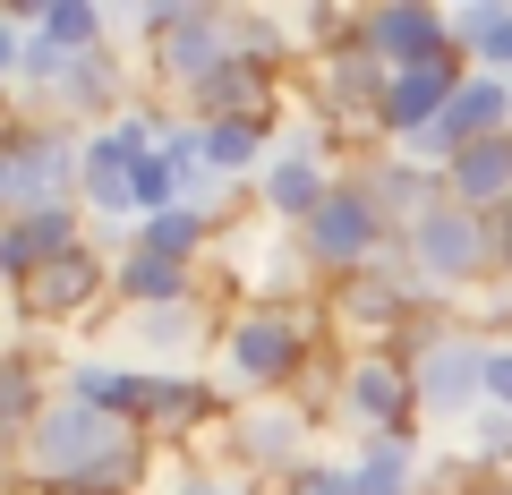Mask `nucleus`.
I'll use <instances>...</instances> for the list:
<instances>
[{"label": "nucleus", "mask_w": 512, "mask_h": 495, "mask_svg": "<svg viewBox=\"0 0 512 495\" xmlns=\"http://www.w3.org/2000/svg\"><path fill=\"white\" fill-rule=\"evenodd\" d=\"M9 461H18V487L35 495H137L154 470V444L120 427L111 410L52 393V410L9 444Z\"/></svg>", "instance_id": "1"}, {"label": "nucleus", "mask_w": 512, "mask_h": 495, "mask_svg": "<svg viewBox=\"0 0 512 495\" xmlns=\"http://www.w3.org/2000/svg\"><path fill=\"white\" fill-rule=\"evenodd\" d=\"M325 350H333L325 308H256V299H239L231 325H222V385L239 402H282V393H299V376Z\"/></svg>", "instance_id": "2"}, {"label": "nucleus", "mask_w": 512, "mask_h": 495, "mask_svg": "<svg viewBox=\"0 0 512 495\" xmlns=\"http://www.w3.org/2000/svg\"><path fill=\"white\" fill-rule=\"evenodd\" d=\"M393 257L427 282V291L461 299V291H495L504 282V248H495V214H470V205H436L427 222H410Z\"/></svg>", "instance_id": "3"}, {"label": "nucleus", "mask_w": 512, "mask_h": 495, "mask_svg": "<svg viewBox=\"0 0 512 495\" xmlns=\"http://www.w3.org/2000/svg\"><path fill=\"white\" fill-rule=\"evenodd\" d=\"M86 197V129H9L0 137V214H43V205Z\"/></svg>", "instance_id": "4"}, {"label": "nucleus", "mask_w": 512, "mask_h": 495, "mask_svg": "<svg viewBox=\"0 0 512 495\" xmlns=\"http://www.w3.org/2000/svg\"><path fill=\"white\" fill-rule=\"evenodd\" d=\"M205 444H214L231 470H256V478H274V487H282L299 461H316V410L291 402V393H282V402H239ZM205 444H197V453H205Z\"/></svg>", "instance_id": "5"}, {"label": "nucleus", "mask_w": 512, "mask_h": 495, "mask_svg": "<svg viewBox=\"0 0 512 495\" xmlns=\"http://www.w3.org/2000/svg\"><path fill=\"white\" fill-rule=\"evenodd\" d=\"M299 248L316 257V274H325V282H350V274H376V265L402 248V231H393V222L376 214V197L342 171V188L316 205V222L299 231Z\"/></svg>", "instance_id": "6"}, {"label": "nucleus", "mask_w": 512, "mask_h": 495, "mask_svg": "<svg viewBox=\"0 0 512 495\" xmlns=\"http://www.w3.org/2000/svg\"><path fill=\"white\" fill-rule=\"evenodd\" d=\"M333 410L359 436H419V367L393 359V350H350L342 385H333Z\"/></svg>", "instance_id": "7"}, {"label": "nucleus", "mask_w": 512, "mask_h": 495, "mask_svg": "<svg viewBox=\"0 0 512 495\" xmlns=\"http://www.w3.org/2000/svg\"><path fill=\"white\" fill-rule=\"evenodd\" d=\"M222 325H231V308H214V291H205V299H180V308H128L111 325V342L154 376H180L188 350H205V342L222 350Z\"/></svg>", "instance_id": "8"}, {"label": "nucleus", "mask_w": 512, "mask_h": 495, "mask_svg": "<svg viewBox=\"0 0 512 495\" xmlns=\"http://www.w3.org/2000/svg\"><path fill=\"white\" fill-rule=\"evenodd\" d=\"M9 308H18V333H35V325H86L94 308H120V291H111V257H103V248H77L69 265H52V274H35L26 291H9Z\"/></svg>", "instance_id": "9"}, {"label": "nucleus", "mask_w": 512, "mask_h": 495, "mask_svg": "<svg viewBox=\"0 0 512 495\" xmlns=\"http://www.w3.org/2000/svg\"><path fill=\"white\" fill-rule=\"evenodd\" d=\"M487 350H495V333H470V325H453L436 350H419V410L427 419H470V410H487Z\"/></svg>", "instance_id": "10"}, {"label": "nucleus", "mask_w": 512, "mask_h": 495, "mask_svg": "<svg viewBox=\"0 0 512 495\" xmlns=\"http://www.w3.org/2000/svg\"><path fill=\"white\" fill-rule=\"evenodd\" d=\"M231 60H239V43H231V9H188V18L146 52V69H154V86H163L171 103H188V94H197L214 69H231Z\"/></svg>", "instance_id": "11"}, {"label": "nucleus", "mask_w": 512, "mask_h": 495, "mask_svg": "<svg viewBox=\"0 0 512 495\" xmlns=\"http://www.w3.org/2000/svg\"><path fill=\"white\" fill-rule=\"evenodd\" d=\"M77 248H94V214L86 205H43V214H18L0 231V274H9V291H26L35 274L69 265Z\"/></svg>", "instance_id": "12"}, {"label": "nucleus", "mask_w": 512, "mask_h": 495, "mask_svg": "<svg viewBox=\"0 0 512 495\" xmlns=\"http://www.w3.org/2000/svg\"><path fill=\"white\" fill-rule=\"evenodd\" d=\"M367 52L384 60V69H419V60H461L453 52V9H427V0H384V9H367Z\"/></svg>", "instance_id": "13"}, {"label": "nucleus", "mask_w": 512, "mask_h": 495, "mask_svg": "<svg viewBox=\"0 0 512 495\" xmlns=\"http://www.w3.org/2000/svg\"><path fill=\"white\" fill-rule=\"evenodd\" d=\"M461 60H419V69H393V94H384V146H410L427 120H444L461 94Z\"/></svg>", "instance_id": "14"}, {"label": "nucleus", "mask_w": 512, "mask_h": 495, "mask_svg": "<svg viewBox=\"0 0 512 495\" xmlns=\"http://www.w3.org/2000/svg\"><path fill=\"white\" fill-rule=\"evenodd\" d=\"M350 495H427L419 436H359L350 444Z\"/></svg>", "instance_id": "15"}, {"label": "nucleus", "mask_w": 512, "mask_h": 495, "mask_svg": "<svg viewBox=\"0 0 512 495\" xmlns=\"http://www.w3.org/2000/svg\"><path fill=\"white\" fill-rule=\"evenodd\" d=\"M444 188H453V205H470V214H504L512 205V137L461 146L453 163H444Z\"/></svg>", "instance_id": "16"}, {"label": "nucleus", "mask_w": 512, "mask_h": 495, "mask_svg": "<svg viewBox=\"0 0 512 495\" xmlns=\"http://www.w3.org/2000/svg\"><path fill=\"white\" fill-rule=\"evenodd\" d=\"M111 291H120V308H180V299H205V282H197V265L120 248V257H111Z\"/></svg>", "instance_id": "17"}, {"label": "nucleus", "mask_w": 512, "mask_h": 495, "mask_svg": "<svg viewBox=\"0 0 512 495\" xmlns=\"http://www.w3.org/2000/svg\"><path fill=\"white\" fill-rule=\"evenodd\" d=\"M43 410H52L43 402V342L18 333V342H9V385H0V427H9V444H18Z\"/></svg>", "instance_id": "18"}, {"label": "nucleus", "mask_w": 512, "mask_h": 495, "mask_svg": "<svg viewBox=\"0 0 512 495\" xmlns=\"http://www.w3.org/2000/svg\"><path fill=\"white\" fill-rule=\"evenodd\" d=\"M128 248H146V257H171V265H197L205 274V248H214V222L197 214V205H171V214L137 222V239Z\"/></svg>", "instance_id": "19"}, {"label": "nucleus", "mask_w": 512, "mask_h": 495, "mask_svg": "<svg viewBox=\"0 0 512 495\" xmlns=\"http://www.w3.org/2000/svg\"><path fill=\"white\" fill-rule=\"evenodd\" d=\"M35 35L52 43V52H103L111 43V18L103 9H94V0H43V18H35Z\"/></svg>", "instance_id": "20"}, {"label": "nucleus", "mask_w": 512, "mask_h": 495, "mask_svg": "<svg viewBox=\"0 0 512 495\" xmlns=\"http://www.w3.org/2000/svg\"><path fill=\"white\" fill-rule=\"evenodd\" d=\"M504 26H512V0H470V9H453V52H461V69H487L495 43H504Z\"/></svg>", "instance_id": "21"}, {"label": "nucleus", "mask_w": 512, "mask_h": 495, "mask_svg": "<svg viewBox=\"0 0 512 495\" xmlns=\"http://www.w3.org/2000/svg\"><path fill=\"white\" fill-rule=\"evenodd\" d=\"M282 495H350V461H299L291 478H282Z\"/></svg>", "instance_id": "22"}, {"label": "nucleus", "mask_w": 512, "mask_h": 495, "mask_svg": "<svg viewBox=\"0 0 512 495\" xmlns=\"http://www.w3.org/2000/svg\"><path fill=\"white\" fill-rule=\"evenodd\" d=\"M487 402H495V410H512V342H495V350H487Z\"/></svg>", "instance_id": "23"}]
</instances>
